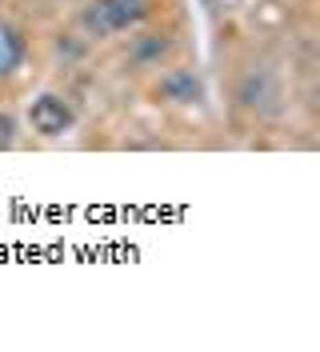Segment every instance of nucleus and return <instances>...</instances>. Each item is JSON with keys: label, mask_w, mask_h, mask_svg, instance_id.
I'll return each mask as SVG.
<instances>
[{"label": "nucleus", "mask_w": 320, "mask_h": 352, "mask_svg": "<svg viewBox=\"0 0 320 352\" xmlns=\"http://www.w3.org/2000/svg\"><path fill=\"white\" fill-rule=\"evenodd\" d=\"M24 120H28V129L36 132V136H64V132H72L76 124V112L72 104L56 96V92H41L36 100H28V112H24Z\"/></svg>", "instance_id": "nucleus-2"}, {"label": "nucleus", "mask_w": 320, "mask_h": 352, "mask_svg": "<svg viewBox=\"0 0 320 352\" xmlns=\"http://www.w3.org/2000/svg\"><path fill=\"white\" fill-rule=\"evenodd\" d=\"M145 16H149V0H88L81 24H85L88 36L108 41V36H116V32L136 28Z\"/></svg>", "instance_id": "nucleus-1"}, {"label": "nucleus", "mask_w": 320, "mask_h": 352, "mask_svg": "<svg viewBox=\"0 0 320 352\" xmlns=\"http://www.w3.org/2000/svg\"><path fill=\"white\" fill-rule=\"evenodd\" d=\"M200 80L192 76L189 68H176V72H169L164 80H160V96L164 100H176V104H192V100H200Z\"/></svg>", "instance_id": "nucleus-5"}, {"label": "nucleus", "mask_w": 320, "mask_h": 352, "mask_svg": "<svg viewBox=\"0 0 320 352\" xmlns=\"http://www.w3.org/2000/svg\"><path fill=\"white\" fill-rule=\"evenodd\" d=\"M24 52H28V44L21 32L12 24H0V80L17 76V68L24 65Z\"/></svg>", "instance_id": "nucleus-4"}, {"label": "nucleus", "mask_w": 320, "mask_h": 352, "mask_svg": "<svg viewBox=\"0 0 320 352\" xmlns=\"http://www.w3.org/2000/svg\"><path fill=\"white\" fill-rule=\"evenodd\" d=\"M236 100H240L244 109H253V112L277 109V100H280L277 76H273V72H264V68H253V72L240 80V88H236Z\"/></svg>", "instance_id": "nucleus-3"}, {"label": "nucleus", "mask_w": 320, "mask_h": 352, "mask_svg": "<svg viewBox=\"0 0 320 352\" xmlns=\"http://www.w3.org/2000/svg\"><path fill=\"white\" fill-rule=\"evenodd\" d=\"M0 148H4V140H0Z\"/></svg>", "instance_id": "nucleus-6"}]
</instances>
